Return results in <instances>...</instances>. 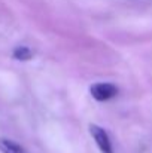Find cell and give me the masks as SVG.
Wrapping results in <instances>:
<instances>
[{"label": "cell", "instance_id": "cell-1", "mask_svg": "<svg viewBox=\"0 0 152 153\" xmlns=\"http://www.w3.org/2000/svg\"><path fill=\"white\" fill-rule=\"evenodd\" d=\"M90 92H91V95L96 101L103 102L109 101L113 97H116L118 95V88L113 83H109V82H99V83L91 85Z\"/></svg>", "mask_w": 152, "mask_h": 153}, {"label": "cell", "instance_id": "cell-2", "mask_svg": "<svg viewBox=\"0 0 152 153\" xmlns=\"http://www.w3.org/2000/svg\"><path fill=\"white\" fill-rule=\"evenodd\" d=\"M90 132H91V137L94 138V141H96V144L100 149L101 153H113L112 141L103 128L97 126V125H90Z\"/></svg>", "mask_w": 152, "mask_h": 153}, {"label": "cell", "instance_id": "cell-3", "mask_svg": "<svg viewBox=\"0 0 152 153\" xmlns=\"http://www.w3.org/2000/svg\"><path fill=\"white\" fill-rule=\"evenodd\" d=\"M0 152L1 153H25L24 149L18 143H15V141H12L9 138H0Z\"/></svg>", "mask_w": 152, "mask_h": 153}, {"label": "cell", "instance_id": "cell-4", "mask_svg": "<svg viewBox=\"0 0 152 153\" xmlns=\"http://www.w3.org/2000/svg\"><path fill=\"white\" fill-rule=\"evenodd\" d=\"M31 56H33V52L25 46H19V48L13 49V58L18 59V61H27Z\"/></svg>", "mask_w": 152, "mask_h": 153}]
</instances>
